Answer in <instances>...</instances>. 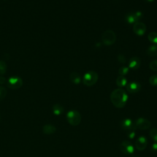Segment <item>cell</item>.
Here are the masks:
<instances>
[{"label": "cell", "instance_id": "cell-24", "mask_svg": "<svg viewBox=\"0 0 157 157\" xmlns=\"http://www.w3.org/2000/svg\"><path fill=\"white\" fill-rule=\"evenodd\" d=\"M149 83L152 86H157V75H153L149 78Z\"/></svg>", "mask_w": 157, "mask_h": 157}, {"label": "cell", "instance_id": "cell-20", "mask_svg": "<svg viewBox=\"0 0 157 157\" xmlns=\"http://www.w3.org/2000/svg\"><path fill=\"white\" fill-rule=\"evenodd\" d=\"M149 136H150L151 139L155 141V142H157V129L156 128H151L150 130Z\"/></svg>", "mask_w": 157, "mask_h": 157}, {"label": "cell", "instance_id": "cell-11", "mask_svg": "<svg viewBox=\"0 0 157 157\" xmlns=\"http://www.w3.org/2000/svg\"><path fill=\"white\" fill-rule=\"evenodd\" d=\"M133 31L138 36H142L146 31V25L142 22L137 21L133 25Z\"/></svg>", "mask_w": 157, "mask_h": 157}, {"label": "cell", "instance_id": "cell-26", "mask_svg": "<svg viewBox=\"0 0 157 157\" xmlns=\"http://www.w3.org/2000/svg\"><path fill=\"white\" fill-rule=\"evenodd\" d=\"M118 60L121 63H125L126 61L125 56L122 54H120L118 55Z\"/></svg>", "mask_w": 157, "mask_h": 157}, {"label": "cell", "instance_id": "cell-25", "mask_svg": "<svg viewBox=\"0 0 157 157\" xmlns=\"http://www.w3.org/2000/svg\"><path fill=\"white\" fill-rule=\"evenodd\" d=\"M150 69L153 71H157V59H155L151 61L149 64Z\"/></svg>", "mask_w": 157, "mask_h": 157}, {"label": "cell", "instance_id": "cell-12", "mask_svg": "<svg viewBox=\"0 0 157 157\" xmlns=\"http://www.w3.org/2000/svg\"><path fill=\"white\" fill-rule=\"evenodd\" d=\"M126 90L130 93H137L140 90V84L136 82L132 81L126 85Z\"/></svg>", "mask_w": 157, "mask_h": 157}, {"label": "cell", "instance_id": "cell-9", "mask_svg": "<svg viewBox=\"0 0 157 157\" xmlns=\"http://www.w3.org/2000/svg\"><path fill=\"white\" fill-rule=\"evenodd\" d=\"M120 126L123 129L126 131V132L135 131L136 129L135 123L129 118H125L120 123Z\"/></svg>", "mask_w": 157, "mask_h": 157}, {"label": "cell", "instance_id": "cell-30", "mask_svg": "<svg viewBox=\"0 0 157 157\" xmlns=\"http://www.w3.org/2000/svg\"><path fill=\"white\" fill-rule=\"evenodd\" d=\"M145 1H147V2H152V1H153L154 0H145Z\"/></svg>", "mask_w": 157, "mask_h": 157}, {"label": "cell", "instance_id": "cell-13", "mask_svg": "<svg viewBox=\"0 0 157 157\" xmlns=\"http://www.w3.org/2000/svg\"><path fill=\"white\" fill-rule=\"evenodd\" d=\"M129 67L132 69H137L140 66V59L137 56H132L129 61Z\"/></svg>", "mask_w": 157, "mask_h": 157}, {"label": "cell", "instance_id": "cell-16", "mask_svg": "<svg viewBox=\"0 0 157 157\" xmlns=\"http://www.w3.org/2000/svg\"><path fill=\"white\" fill-rule=\"evenodd\" d=\"M52 111L55 115H59L63 113L64 108L61 105L59 104H55L53 105Z\"/></svg>", "mask_w": 157, "mask_h": 157}, {"label": "cell", "instance_id": "cell-17", "mask_svg": "<svg viewBox=\"0 0 157 157\" xmlns=\"http://www.w3.org/2000/svg\"><path fill=\"white\" fill-rule=\"evenodd\" d=\"M147 53L150 56H157V45H152L150 46L147 50Z\"/></svg>", "mask_w": 157, "mask_h": 157}, {"label": "cell", "instance_id": "cell-5", "mask_svg": "<svg viewBox=\"0 0 157 157\" xmlns=\"http://www.w3.org/2000/svg\"><path fill=\"white\" fill-rule=\"evenodd\" d=\"M143 17V14L141 12L137 11L136 12H128L125 15L124 20L128 23H135L140 19H141Z\"/></svg>", "mask_w": 157, "mask_h": 157}, {"label": "cell", "instance_id": "cell-31", "mask_svg": "<svg viewBox=\"0 0 157 157\" xmlns=\"http://www.w3.org/2000/svg\"><path fill=\"white\" fill-rule=\"evenodd\" d=\"M132 157H138V156H137V155H135V156H132Z\"/></svg>", "mask_w": 157, "mask_h": 157}, {"label": "cell", "instance_id": "cell-28", "mask_svg": "<svg viewBox=\"0 0 157 157\" xmlns=\"http://www.w3.org/2000/svg\"><path fill=\"white\" fill-rule=\"evenodd\" d=\"M127 136L130 139H133L134 137V136H136V133H135V131H130V132H126Z\"/></svg>", "mask_w": 157, "mask_h": 157}, {"label": "cell", "instance_id": "cell-1", "mask_svg": "<svg viewBox=\"0 0 157 157\" xmlns=\"http://www.w3.org/2000/svg\"><path fill=\"white\" fill-rule=\"evenodd\" d=\"M110 101L113 105L117 108H123L128 101V94L122 88L114 90L110 94Z\"/></svg>", "mask_w": 157, "mask_h": 157}, {"label": "cell", "instance_id": "cell-29", "mask_svg": "<svg viewBox=\"0 0 157 157\" xmlns=\"http://www.w3.org/2000/svg\"><path fill=\"white\" fill-rule=\"evenodd\" d=\"M6 82V78L2 77V76H0V84H4Z\"/></svg>", "mask_w": 157, "mask_h": 157}, {"label": "cell", "instance_id": "cell-18", "mask_svg": "<svg viewBox=\"0 0 157 157\" xmlns=\"http://www.w3.org/2000/svg\"><path fill=\"white\" fill-rule=\"evenodd\" d=\"M127 83V80L126 78L122 75H120L117 77L116 80V84L119 87H123L126 85Z\"/></svg>", "mask_w": 157, "mask_h": 157}, {"label": "cell", "instance_id": "cell-14", "mask_svg": "<svg viewBox=\"0 0 157 157\" xmlns=\"http://www.w3.org/2000/svg\"><path fill=\"white\" fill-rule=\"evenodd\" d=\"M69 79L72 83L75 84H78L81 81V77L80 74L76 72H72L70 74Z\"/></svg>", "mask_w": 157, "mask_h": 157}, {"label": "cell", "instance_id": "cell-2", "mask_svg": "<svg viewBox=\"0 0 157 157\" xmlns=\"http://www.w3.org/2000/svg\"><path fill=\"white\" fill-rule=\"evenodd\" d=\"M98 80V74L94 71H89L86 72L83 77V83L85 85L91 86L94 85Z\"/></svg>", "mask_w": 157, "mask_h": 157}, {"label": "cell", "instance_id": "cell-21", "mask_svg": "<svg viewBox=\"0 0 157 157\" xmlns=\"http://www.w3.org/2000/svg\"><path fill=\"white\" fill-rule=\"evenodd\" d=\"M7 70V64L6 63L0 60V76L3 75Z\"/></svg>", "mask_w": 157, "mask_h": 157}, {"label": "cell", "instance_id": "cell-27", "mask_svg": "<svg viewBox=\"0 0 157 157\" xmlns=\"http://www.w3.org/2000/svg\"><path fill=\"white\" fill-rule=\"evenodd\" d=\"M151 151L152 152H154V153H157V142H155L154 144H152V145L151 146Z\"/></svg>", "mask_w": 157, "mask_h": 157}, {"label": "cell", "instance_id": "cell-22", "mask_svg": "<svg viewBox=\"0 0 157 157\" xmlns=\"http://www.w3.org/2000/svg\"><path fill=\"white\" fill-rule=\"evenodd\" d=\"M7 90L5 87L2 86H0V102L2 101L7 94Z\"/></svg>", "mask_w": 157, "mask_h": 157}, {"label": "cell", "instance_id": "cell-10", "mask_svg": "<svg viewBox=\"0 0 157 157\" xmlns=\"http://www.w3.org/2000/svg\"><path fill=\"white\" fill-rule=\"evenodd\" d=\"M148 141L145 137L140 136L139 137L135 142V147L139 151H143L147 146Z\"/></svg>", "mask_w": 157, "mask_h": 157}, {"label": "cell", "instance_id": "cell-4", "mask_svg": "<svg viewBox=\"0 0 157 157\" xmlns=\"http://www.w3.org/2000/svg\"><path fill=\"white\" fill-rule=\"evenodd\" d=\"M102 42L106 45H111L116 41V34L110 29L105 31L101 36Z\"/></svg>", "mask_w": 157, "mask_h": 157}, {"label": "cell", "instance_id": "cell-3", "mask_svg": "<svg viewBox=\"0 0 157 157\" xmlns=\"http://www.w3.org/2000/svg\"><path fill=\"white\" fill-rule=\"evenodd\" d=\"M66 118L68 123L72 126H77L80 124L81 121V115L75 110H72L67 112Z\"/></svg>", "mask_w": 157, "mask_h": 157}, {"label": "cell", "instance_id": "cell-23", "mask_svg": "<svg viewBox=\"0 0 157 157\" xmlns=\"http://www.w3.org/2000/svg\"><path fill=\"white\" fill-rule=\"evenodd\" d=\"M129 72V67L126 66H122L118 69V74L120 75L124 76Z\"/></svg>", "mask_w": 157, "mask_h": 157}, {"label": "cell", "instance_id": "cell-8", "mask_svg": "<svg viewBox=\"0 0 157 157\" xmlns=\"http://www.w3.org/2000/svg\"><path fill=\"white\" fill-rule=\"evenodd\" d=\"M135 126L136 129L145 130L148 129L151 126V123L149 120L145 118H139L136 120Z\"/></svg>", "mask_w": 157, "mask_h": 157}, {"label": "cell", "instance_id": "cell-19", "mask_svg": "<svg viewBox=\"0 0 157 157\" xmlns=\"http://www.w3.org/2000/svg\"><path fill=\"white\" fill-rule=\"evenodd\" d=\"M148 40L153 43L157 44V33L156 32H151L148 35Z\"/></svg>", "mask_w": 157, "mask_h": 157}, {"label": "cell", "instance_id": "cell-15", "mask_svg": "<svg viewBox=\"0 0 157 157\" xmlns=\"http://www.w3.org/2000/svg\"><path fill=\"white\" fill-rule=\"evenodd\" d=\"M42 131L45 134H52L55 132L56 128L52 124H45L42 128Z\"/></svg>", "mask_w": 157, "mask_h": 157}, {"label": "cell", "instance_id": "cell-6", "mask_svg": "<svg viewBox=\"0 0 157 157\" xmlns=\"http://www.w3.org/2000/svg\"><path fill=\"white\" fill-rule=\"evenodd\" d=\"M23 85L22 79L18 76L10 77L7 82V86L12 90H17L20 88Z\"/></svg>", "mask_w": 157, "mask_h": 157}, {"label": "cell", "instance_id": "cell-7", "mask_svg": "<svg viewBox=\"0 0 157 157\" xmlns=\"http://www.w3.org/2000/svg\"><path fill=\"white\" fill-rule=\"evenodd\" d=\"M120 149L121 151L125 155H131L134 151V146L128 140L123 141L120 145Z\"/></svg>", "mask_w": 157, "mask_h": 157}]
</instances>
